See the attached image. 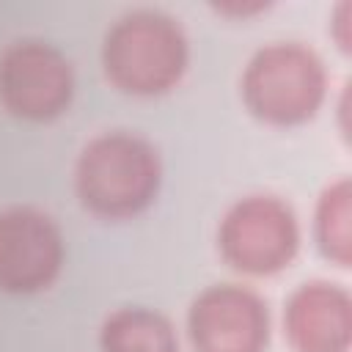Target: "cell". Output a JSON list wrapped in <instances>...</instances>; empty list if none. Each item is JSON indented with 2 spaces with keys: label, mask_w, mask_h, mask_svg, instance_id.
Segmentation results:
<instances>
[{
  "label": "cell",
  "mask_w": 352,
  "mask_h": 352,
  "mask_svg": "<svg viewBox=\"0 0 352 352\" xmlns=\"http://www.w3.org/2000/svg\"><path fill=\"white\" fill-rule=\"evenodd\" d=\"M99 352H182L179 330L157 308L121 305L110 311L96 333Z\"/></svg>",
  "instance_id": "cell-9"
},
{
  "label": "cell",
  "mask_w": 352,
  "mask_h": 352,
  "mask_svg": "<svg viewBox=\"0 0 352 352\" xmlns=\"http://www.w3.org/2000/svg\"><path fill=\"white\" fill-rule=\"evenodd\" d=\"M77 94L69 55L44 38H16L0 52V107L25 124L63 118Z\"/></svg>",
  "instance_id": "cell-5"
},
{
  "label": "cell",
  "mask_w": 352,
  "mask_h": 352,
  "mask_svg": "<svg viewBox=\"0 0 352 352\" xmlns=\"http://www.w3.org/2000/svg\"><path fill=\"white\" fill-rule=\"evenodd\" d=\"M327 36L333 41V47L349 58L352 55V3L349 0H338L333 8H330V16H327Z\"/></svg>",
  "instance_id": "cell-11"
},
{
  "label": "cell",
  "mask_w": 352,
  "mask_h": 352,
  "mask_svg": "<svg viewBox=\"0 0 352 352\" xmlns=\"http://www.w3.org/2000/svg\"><path fill=\"white\" fill-rule=\"evenodd\" d=\"M349 107H352V99H349V82L341 85L338 91V99L333 102V110H336V126H338V135L344 140H349Z\"/></svg>",
  "instance_id": "cell-13"
},
{
  "label": "cell",
  "mask_w": 352,
  "mask_h": 352,
  "mask_svg": "<svg viewBox=\"0 0 352 352\" xmlns=\"http://www.w3.org/2000/svg\"><path fill=\"white\" fill-rule=\"evenodd\" d=\"M311 236L319 256L338 267H352V182L349 176L330 179L316 201L311 214Z\"/></svg>",
  "instance_id": "cell-10"
},
{
  "label": "cell",
  "mask_w": 352,
  "mask_h": 352,
  "mask_svg": "<svg viewBox=\"0 0 352 352\" xmlns=\"http://www.w3.org/2000/svg\"><path fill=\"white\" fill-rule=\"evenodd\" d=\"M66 267L60 223L30 204L0 209V294L36 297L50 292Z\"/></svg>",
  "instance_id": "cell-6"
},
{
  "label": "cell",
  "mask_w": 352,
  "mask_h": 352,
  "mask_svg": "<svg viewBox=\"0 0 352 352\" xmlns=\"http://www.w3.org/2000/svg\"><path fill=\"white\" fill-rule=\"evenodd\" d=\"M330 96L324 58L302 41H267L239 72V99L248 116L272 129H297L314 121Z\"/></svg>",
  "instance_id": "cell-3"
},
{
  "label": "cell",
  "mask_w": 352,
  "mask_h": 352,
  "mask_svg": "<svg viewBox=\"0 0 352 352\" xmlns=\"http://www.w3.org/2000/svg\"><path fill=\"white\" fill-rule=\"evenodd\" d=\"M192 47L179 16L162 8H129L110 22L99 44L104 80L124 96L160 99L182 85Z\"/></svg>",
  "instance_id": "cell-2"
},
{
  "label": "cell",
  "mask_w": 352,
  "mask_h": 352,
  "mask_svg": "<svg viewBox=\"0 0 352 352\" xmlns=\"http://www.w3.org/2000/svg\"><path fill=\"white\" fill-rule=\"evenodd\" d=\"M162 154L135 129L94 135L72 168V190L85 214L102 223H126L146 214L162 190Z\"/></svg>",
  "instance_id": "cell-1"
},
{
  "label": "cell",
  "mask_w": 352,
  "mask_h": 352,
  "mask_svg": "<svg viewBox=\"0 0 352 352\" xmlns=\"http://www.w3.org/2000/svg\"><path fill=\"white\" fill-rule=\"evenodd\" d=\"M283 341L292 352H349L352 294L330 278L297 283L280 311Z\"/></svg>",
  "instance_id": "cell-8"
},
{
  "label": "cell",
  "mask_w": 352,
  "mask_h": 352,
  "mask_svg": "<svg viewBox=\"0 0 352 352\" xmlns=\"http://www.w3.org/2000/svg\"><path fill=\"white\" fill-rule=\"evenodd\" d=\"M212 14L223 16V19H231V22H250L261 14H267L272 8L270 0H220V3H212L209 6Z\"/></svg>",
  "instance_id": "cell-12"
},
{
  "label": "cell",
  "mask_w": 352,
  "mask_h": 352,
  "mask_svg": "<svg viewBox=\"0 0 352 352\" xmlns=\"http://www.w3.org/2000/svg\"><path fill=\"white\" fill-rule=\"evenodd\" d=\"M214 245L231 272L242 278H275L297 261L302 226L286 198L248 192L220 214Z\"/></svg>",
  "instance_id": "cell-4"
},
{
  "label": "cell",
  "mask_w": 352,
  "mask_h": 352,
  "mask_svg": "<svg viewBox=\"0 0 352 352\" xmlns=\"http://www.w3.org/2000/svg\"><path fill=\"white\" fill-rule=\"evenodd\" d=\"M184 333L192 352H267L270 302L248 283H212L190 300Z\"/></svg>",
  "instance_id": "cell-7"
}]
</instances>
